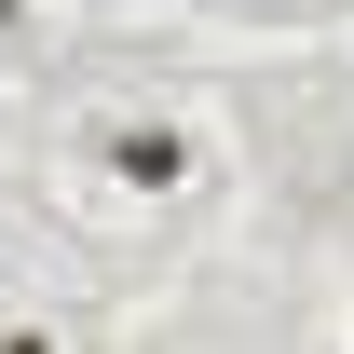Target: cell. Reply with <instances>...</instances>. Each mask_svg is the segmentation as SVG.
<instances>
[{
	"mask_svg": "<svg viewBox=\"0 0 354 354\" xmlns=\"http://www.w3.org/2000/svg\"><path fill=\"white\" fill-rule=\"evenodd\" d=\"M109 177H136V191H177V177H191V136H177V123H109Z\"/></svg>",
	"mask_w": 354,
	"mask_h": 354,
	"instance_id": "obj_1",
	"label": "cell"
}]
</instances>
